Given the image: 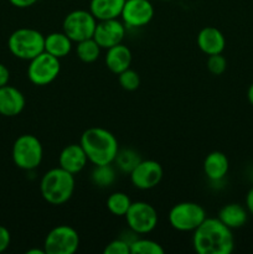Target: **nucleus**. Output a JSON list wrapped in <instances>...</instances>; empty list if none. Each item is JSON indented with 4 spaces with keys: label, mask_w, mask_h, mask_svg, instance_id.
<instances>
[{
    "label": "nucleus",
    "mask_w": 253,
    "mask_h": 254,
    "mask_svg": "<svg viewBox=\"0 0 253 254\" xmlns=\"http://www.w3.org/2000/svg\"><path fill=\"white\" fill-rule=\"evenodd\" d=\"M192 245L198 254H230L235 250V237L218 218L206 217L193 231Z\"/></svg>",
    "instance_id": "nucleus-1"
},
{
    "label": "nucleus",
    "mask_w": 253,
    "mask_h": 254,
    "mask_svg": "<svg viewBox=\"0 0 253 254\" xmlns=\"http://www.w3.org/2000/svg\"><path fill=\"white\" fill-rule=\"evenodd\" d=\"M81 146L88 161L96 165H108L114 163L119 151L118 140L109 130L99 127L88 128L81 135Z\"/></svg>",
    "instance_id": "nucleus-2"
},
{
    "label": "nucleus",
    "mask_w": 253,
    "mask_h": 254,
    "mask_svg": "<svg viewBox=\"0 0 253 254\" xmlns=\"http://www.w3.org/2000/svg\"><path fill=\"white\" fill-rule=\"evenodd\" d=\"M74 175L62 168L47 171L40 181L41 196L47 203L60 206L66 203L74 192Z\"/></svg>",
    "instance_id": "nucleus-3"
},
{
    "label": "nucleus",
    "mask_w": 253,
    "mask_h": 254,
    "mask_svg": "<svg viewBox=\"0 0 253 254\" xmlns=\"http://www.w3.org/2000/svg\"><path fill=\"white\" fill-rule=\"evenodd\" d=\"M7 47L16 59L30 61L45 51V36L35 29L21 27L10 35Z\"/></svg>",
    "instance_id": "nucleus-4"
},
{
    "label": "nucleus",
    "mask_w": 253,
    "mask_h": 254,
    "mask_svg": "<svg viewBox=\"0 0 253 254\" xmlns=\"http://www.w3.org/2000/svg\"><path fill=\"white\" fill-rule=\"evenodd\" d=\"M11 156L15 165L21 170H35L44 158V148L37 136L22 134L14 141Z\"/></svg>",
    "instance_id": "nucleus-5"
},
{
    "label": "nucleus",
    "mask_w": 253,
    "mask_h": 254,
    "mask_svg": "<svg viewBox=\"0 0 253 254\" xmlns=\"http://www.w3.org/2000/svg\"><path fill=\"white\" fill-rule=\"evenodd\" d=\"M205 218V208L196 202H180L169 212V223L180 232H193Z\"/></svg>",
    "instance_id": "nucleus-6"
},
{
    "label": "nucleus",
    "mask_w": 253,
    "mask_h": 254,
    "mask_svg": "<svg viewBox=\"0 0 253 254\" xmlns=\"http://www.w3.org/2000/svg\"><path fill=\"white\" fill-rule=\"evenodd\" d=\"M60 71H61L60 59L44 51L30 60L27 66V77L35 86H47L57 78Z\"/></svg>",
    "instance_id": "nucleus-7"
},
{
    "label": "nucleus",
    "mask_w": 253,
    "mask_h": 254,
    "mask_svg": "<svg viewBox=\"0 0 253 254\" xmlns=\"http://www.w3.org/2000/svg\"><path fill=\"white\" fill-rule=\"evenodd\" d=\"M79 247V235L67 225L57 226L47 233L44 242L46 254H73Z\"/></svg>",
    "instance_id": "nucleus-8"
},
{
    "label": "nucleus",
    "mask_w": 253,
    "mask_h": 254,
    "mask_svg": "<svg viewBox=\"0 0 253 254\" xmlns=\"http://www.w3.org/2000/svg\"><path fill=\"white\" fill-rule=\"evenodd\" d=\"M126 225L135 235H146L155 230L158 226V212L148 202L136 201L131 202L128 212L126 213Z\"/></svg>",
    "instance_id": "nucleus-9"
},
{
    "label": "nucleus",
    "mask_w": 253,
    "mask_h": 254,
    "mask_svg": "<svg viewBox=\"0 0 253 254\" xmlns=\"http://www.w3.org/2000/svg\"><path fill=\"white\" fill-rule=\"evenodd\" d=\"M97 19L87 10H73L63 19L62 29L73 42H79L93 37Z\"/></svg>",
    "instance_id": "nucleus-10"
},
{
    "label": "nucleus",
    "mask_w": 253,
    "mask_h": 254,
    "mask_svg": "<svg viewBox=\"0 0 253 254\" xmlns=\"http://www.w3.org/2000/svg\"><path fill=\"white\" fill-rule=\"evenodd\" d=\"M163 168L155 160H140L130 171V181L139 190H150L158 186L163 179Z\"/></svg>",
    "instance_id": "nucleus-11"
},
{
    "label": "nucleus",
    "mask_w": 253,
    "mask_h": 254,
    "mask_svg": "<svg viewBox=\"0 0 253 254\" xmlns=\"http://www.w3.org/2000/svg\"><path fill=\"white\" fill-rule=\"evenodd\" d=\"M121 17L126 27L145 26L154 17V6L149 0H126Z\"/></svg>",
    "instance_id": "nucleus-12"
},
{
    "label": "nucleus",
    "mask_w": 253,
    "mask_h": 254,
    "mask_svg": "<svg viewBox=\"0 0 253 254\" xmlns=\"http://www.w3.org/2000/svg\"><path fill=\"white\" fill-rule=\"evenodd\" d=\"M126 26L124 25V22L118 19L97 21L93 39L101 46V49L107 50L109 47L122 44L124 36H126Z\"/></svg>",
    "instance_id": "nucleus-13"
},
{
    "label": "nucleus",
    "mask_w": 253,
    "mask_h": 254,
    "mask_svg": "<svg viewBox=\"0 0 253 254\" xmlns=\"http://www.w3.org/2000/svg\"><path fill=\"white\" fill-rule=\"evenodd\" d=\"M25 104L26 101L21 91L9 84L0 87V116H19L24 111Z\"/></svg>",
    "instance_id": "nucleus-14"
},
{
    "label": "nucleus",
    "mask_w": 253,
    "mask_h": 254,
    "mask_svg": "<svg viewBox=\"0 0 253 254\" xmlns=\"http://www.w3.org/2000/svg\"><path fill=\"white\" fill-rule=\"evenodd\" d=\"M87 161H88V158L81 144H69L64 146L59 156L60 168L64 169L73 175L81 173L86 168Z\"/></svg>",
    "instance_id": "nucleus-15"
},
{
    "label": "nucleus",
    "mask_w": 253,
    "mask_h": 254,
    "mask_svg": "<svg viewBox=\"0 0 253 254\" xmlns=\"http://www.w3.org/2000/svg\"><path fill=\"white\" fill-rule=\"evenodd\" d=\"M197 46L207 56L216 54H222L226 47L225 35L213 26H206L198 32Z\"/></svg>",
    "instance_id": "nucleus-16"
},
{
    "label": "nucleus",
    "mask_w": 253,
    "mask_h": 254,
    "mask_svg": "<svg viewBox=\"0 0 253 254\" xmlns=\"http://www.w3.org/2000/svg\"><path fill=\"white\" fill-rule=\"evenodd\" d=\"M131 51L129 50V47H126V45L118 44L113 47H109L107 49L106 54V66L112 73L119 74L121 72L126 71V68L130 67L131 64Z\"/></svg>",
    "instance_id": "nucleus-17"
},
{
    "label": "nucleus",
    "mask_w": 253,
    "mask_h": 254,
    "mask_svg": "<svg viewBox=\"0 0 253 254\" xmlns=\"http://www.w3.org/2000/svg\"><path fill=\"white\" fill-rule=\"evenodd\" d=\"M230 169L228 158L221 151H212L203 160V171L211 181H221Z\"/></svg>",
    "instance_id": "nucleus-18"
},
{
    "label": "nucleus",
    "mask_w": 253,
    "mask_h": 254,
    "mask_svg": "<svg viewBox=\"0 0 253 254\" xmlns=\"http://www.w3.org/2000/svg\"><path fill=\"white\" fill-rule=\"evenodd\" d=\"M126 0H91L89 11L97 21L118 19L123 10Z\"/></svg>",
    "instance_id": "nucleus-19"
},
{
    "label": "nucleus",
    "mask_w": 253,
    "mask_h": 254,
    "mask_svg": "<svg viewBox=\"0 0 253 254\" xmlns=\"http://www.w3.org/2000/svg\"><path fill=\"white\" fill-rule=\"evenodd\" d=\"M217 218L231 230H237L247 223L248 210L240 203H227L221 208Z\"/></svg>",
    "instance_id": "nucleus-20"
},
{
    "label": "nucleus",
    "mask_w": 253,
    "mask_h": 254,
    "mask_svg": "<svg viewBox=\"0 0 253 254\" xmlns=\"http://www.w3.org/2000/svg\"><path fill=\"white\" fill-rule=\"evenodd\" d=\"M72 42L64 32H51L45 36V51L57 59H63L71 52Z\"/></svg>",
    "instance_id": "nucleus-21"
},
{
    "label": "nucleus",
    "mask_w": 253,
    "mask_h": 254,
    "mask_svg": "<svg viewBox=\"0 0 253 254\" xmlns=\"http://www.w3.org/2000/svg\"><path fill=\"white\" fill-rule=\"evenodd\" d=\"M101 46L97 44L96 40L93 37L87 40H82V41L77 42L76 54L77 57L81 60L84 64H92V62L97 61V59L101 55Z\"/></svg>",
    "instance_id": "nucleus-22"
},
{
    "label": "nucleus",
    "mask_w": 253,
    "mask_h": 254,
    "mask_svg": "<svg viewBox=\"0 0 253 254\" xmlns=\"http://www.w3.org/2000/svg\"><path fill=\"white\" fill-rule=\"evenodd\" d=\"M131 205V200L129 196L124 192H113L108 196L107 198V210L112 213L113 216L117 217H122L126 216L128 212L129 207Z\"/></svg>",
    "instance_id": "nucleus-23"
},
{
    "label": "nucleus",
    "mask_w": 253,
    "mask_h": 254,
    "mask_svg": "<svg viewBox=\"0 0 253 254\" xmlns=\"http://www.w3.org/2000/svg\"><path fill=\"white\" fill-rule=\"evenodd\" d=\"M140 160V156L135 150H133V149H123V150L118 151L114 163L117 164L119 170L123 171V173L130 174V171L138 165Z\"/></svg>",
    "instance_id": "nucleus-24"
},
{
    "label": "nucleus",
    "mask_w": 253,
    "mask_h": 254,
    "mask_svg": "<svg viewBox=\"0 0 253 254\" xmlns=\"http://www.w3.org/2000/svg\"><path fill=\"white\" fill-rule=\"evenodd\" d=\"M116 171L108 165H96L92 171V181L99 188H108L116 181Z\"/></svg>",
    "instance_id": "nucleus-25"
},
{
    "label": "nucleus",
    "mask_w": 253,
    "mask_h": 254,
    "mask_svg": "<svg viewBox=\"0 0 253 254\" xmlns=\"http://www.w3.org/2000/svg\"><path fill=\"white\" fill-rule=\"evenodd\" d=\"M164 248L158 242L145 238H135L130 243V254H163Z\"/></svg>",
    "instance_id": "nucleus-26"
},
{
    "label": "nucleus",
    "mask_w": 253,
    "mask_h": 254,
    "mask_svg": "<svg viewBox=\"0 0 253 254\" xmlns=\"http://www.w3.org/2000/svg\"><path fill=\"white\" fill-rule=\"evenodd\" d=\"M118 76V82L121 84V87L126 91L133 92L136 91L140 86V77H139L138 72H135L134 69H131L130 67L126 68V71L121 72Z\"/></svg>",
    "instance_id": "nucleus-27"
},
{
    "label": "nucleus",
    "mask_w": 253,
    "mask_h": 254,
    "mask_svg": "<svg viewBox=\"0 0 253 254\" xmlns=\"http://www.w3.org/2000/svg\"><path fill=\"white\" fill-rule=\"evenodd\" d=\"M207 69L210 73H212L213 76H220L227 68V61H226L225 56H222V54H216L211 55L207 59Z\"/></svg>",
    "instance_id": "nucleus-28"
},
{
    "label": "nucleus",
    "mask_w": 253,
    "mask_h": 254,
    "mask_svg": "<svg viewBox=\"0 0 253 254\" xmlns=\"http://www.w3.org/2000/svg\"><path fill=\"white\" fill-rule=\"evenodd\" d=\"M104 254H130V243L123 238H117L106 246Z\"/></svg>",
    "instance_id": "nucleus-29"
},
{
    "label": "nucleus",
    "mask_w": 253,
    "mask_h": 254,
    "mask_svg": "<svg viewBox=\"0 0 253 254\" xmlns=\"http://www.w3.org/2000/svg\"><path fill=\"white\" fill-rule=\"evenodd\" d=\"M10 242H11V235L9 230L0 225V253L5 252L9 248Z\"/></svg>",
    "instance_id": "nucleus-30"
},
{
    "label": "nucleus",
    "mask_w": 253,
    "mask_h": 254,
    "mask_svg": "<svg viewBox=\"0 0 253 254\" xmlns=\"http://www.w3.org/2000/svg\"><path fill=\"white\" fill-rule=\"evenodd\" d=\"M10 79V71L4 64H0V87L6 86Z\"/></svg>",
    "instance_id": "nucleus-31"
},
{
    "label": "nucleus",
    "mask_w": 253,
    "mask_h": 254,
    "mask_svg": "<svg viewBox=\"0 0 253 254\" xmlns=\"http://www.w3.org/2000/svg\"><path fill=\"white\" fill-rule=\"evenodd\" d=\"M9 2L14 5V6L19 7V9H26V7H30L34 4H36L37 0H9Z\"/></svg>",
    "instance_id": "nucleus-32"
},
{
    "label": "nucleus",
    "mask_w": 253,
    "mask_h": 254,
    "mask_svg": "<svg viewBox=\"0 0 253 254\" xmlns=\"http://www.w3.org/2000/svg\"><path fill=\"white\" fill-rule=\"evenodd\" d=\"M246 208L248 210V213L253 216V186L248 190L246 195Z\"/></svg>",
    "instance_id": "nucleus-33"
},
{
    "label": "nucleus",
    "mask_w": 253,
    "mask_h": 254,
    "mask_svg": "<svg viewBox=\"0 0 253 254\" xmlns=\"http://www.w3.org/2000/svg\"><path fill=\"white\" fill-rule=\"evenodd\" d=\"M247 98H248V102L251 103V106L253 107V83L251 84L250 88H248L247 91Z\"/></svg>",
    "instance_id": "nucleus-34"
},
{
    "label": "nucleus",
    "mask_w": 253,
    "mask_h": 254,
    "mask_svg": "<svg viewBox=\"0 0 253 254\" xmlns=\"http://www.w3.org/2000/svg\"><path fill=\"white\" fill-rule=\"evenodd\" d=\"M27 254H46L45 250H30L26 252Z\"/></svg>",
    "instance_id": "nucleus-35"
},
{
    "label": "nucleus",
    "mask_w": 253,
    "mask_h": 254,
    "mask_svg": "<svg viewBox=\"0 0 253 254\" xmlns=\"http://www.w3.org/2000/svg\"><path fill=\"white\" fill-rule=\"evenodd\" d=\"M165 1H168V0H165Z\"/></svg>",
    "instance_id": "nucleus-36"
}]
</instances>
